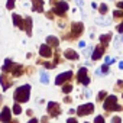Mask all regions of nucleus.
I'll list each match as a JSON object with an SVG mask.
<instances>
[{
	"mask_svg": "<svg viewBox=\"0 0 123 123\" xmlns=\"http://www.w3.org/2000/svg\"><path fill=\"white\" fill-rule=\"evenodd\" d=\"M96 23L97 25H101V26H109V25H111V19H106V18L96 19Z\"/></svg>",
	"mask_w": 123,
	"mask_h": 123,
	"instance_id": "nucleus-14",
	"label": "nucleus"
},
{
	"mask_svg": "<svg viewBox=\"0 0 123 123\" xmlns=\"http://www.w3.org/2000/svg\"><path fill=\"white\" fill-rule=\"evenodd\" d=\"M113 123H120V117L119 116H114L113 117Z\"/></svg>",
	"mask_w": 123,
	"mask_h": 123,
	"instance_id": "nucleus-28",
	"label": "nucleus"
},
{
	"mask_svg": "<svg viewBox=\"0 0 123 123\" xmlns=\"http://www.w3.org/2000/svg\"><path fill=\"white\" fill-rule=\"evenodd\" d=\"M68 10V3L67 2H58L54 7H52V12L58 16H62L65 12Z\"/></svg>",
	"mask_w": 123,
	"mask_h": 123,
	"instance_id": "nucleus-3",
	"label": "nucleus"
},
{
	"mask_svg": "<svg viewBox=\"0 0 123 123\" xmlns=\"http://www.w3.org/2000/svg\"><path fill=\"white\" fill-rule=\"evenodd\" d=\"M119 68H120V70H123V61H122V62L119 64Z\"/></svg>",
	"mask_w": 123,
	"mask_h": 123,
	"instance_id": "nucleus-34",
	"label": "nucleus"
},
{
	"mask_svg": "<svg viewBox=\"0 0 123 123\" xmlns=\"http://www.w3.org/2000/svg\"><path fill=\"white\" fill-rule=\"evenodd\" d=\"M107 70H109V64H104L101 68V73H107Z\"/></svg>",
	"mask_w": 123,
	"mask_h": 123,
	"instance_id": "nucleus-26",
	"label": "nucleus"
},
{
	"mask_svg": "<svg viewBox=\"0 0 123 123\" xmlns=\"http://www.w3.org/2000/svg\"><path fill=\"white\" fill-rule=\"evenodd\" d=\"M20 111H22V107L16 103L15 106H13V113H16V114H20Z\"/></svg>",
	"mask_w": 123,
	"mask_h": 123,
	"instance_id": "nucleus-20",
	"label": "nucleus"
},
{
	"mask_svg": "<svg viewBox=\"0 0 123 123\" xmlns=\"http://www.w3.org/2000/svg\"><path fill=\"white\" fill-rule=\"evenodd\" d=\"M64 55H65V58H68V59H77V58H78V55H77L73 49H67V51L64 52Z\"/></svg>",
	"mask_w": 123,
	"mask_h": 123,
	"instance_id": "nucleus-15",
	"label": "nucleus"
},
{
	"mask_svg": "<svg viewBox=\"0 0 123 123\" xmlns=\"http://www.w3.org/2000/svg\"><path fill=\"white\" fill-rule=\"evenodd\" d=\"M12 19H13V23H15V26H18L19 29H23V31H25V25H23V19H22V18H20L19 15H16V13H15V15L12 16Z\"/></svg>",
	"mask_w": 123,
	"mask_h": 123,
	"instance_id": "nucleus-8",
	"label": "nucleus"
},
{
	"mask_svg": "<svg viewBox=\"0 0 123 123\" xmlns=\"http://www.w3.org/2000/svg\"><path fill=\"white\" fill-rule=\"evenodd\" d=\"M12 123H18V122H12Z\"/></svg>",
	"mask_w": 123,
	"mask_h": 123,
	"instance_id": "nucleus-37",
	"label": "nucleus"
},
{
	"mask_svg": "<svg viewBox=\"0 0 123 123\" xmlns=\"http://www.w3.org/2000/svg\"><path fill=\"white\" fill-rule=\"evenodd\" d=\"M104 109L106 110H120L122 107L117 104V100L114 96H109L106 100H104Z\"/></svg>",
	"mask_w": 123,
	"mask_h": 123,
	"instance_id": "nucleus-2",
	"label": "nucleus"
},
{
	"mask_svg": "<svg viewBox=\"0 0 123 123\" xmlns=\"http://www.w3.org/2000/svg\"><path fill=\"white\" fill-rule=\"evenodd\" d=\"M71 90H73V87H71V86H64V88H62V91H64V93H70Z\"/></svg>",
	"mask_w": 123,
	"mask_h": 123,
	"instance_id": "nucleus-24",
	"label": "nucleus"
},
{
	"mask_svg": "<svg viewBox=\"0 0 123 123\" xmlns=\"http://www.w3.org/2000/svg\"><path fill=\"white\" fill-rule=\"evenodd\" d=\"M106 12H107V6H106V5H100V13L104 15Z\"/></svg>",
	"mask_w": 123,
	"mask_h": 123,
	"instance_id": "nucleus-23",
	"label": "nucleus"
},
{
	"mask_svg": "<svg viewBox=\"0 0 123 123\" xmlns=\"http://www.w3.org/2000/svg\"><path fill=\"white\" fill-rule=\"evenodd\" d=\"M113 16L114 18H123V12L122 10H114L113 12Z\"/></svg>",
	"mask_w": 123,
	"mask_h": 123,
	"instance_id": "nucleus-21",
	"label": "nucleus"
},
{
	"mask_svg": "<svg viewBox=\"0 0 123 123\" xmlns=\"http://www.w3.org/2000/svg\"><path fill=\"white\" fill-rule=\"evenodd\" d=\"M73 77V73L71 71H67V73H62V74H59L58 75V78L55 80V84H62L64 81H67V80H70Z\"/></svg>",
	"mask_w": 123,
	"mask_h": 123,
	"instance_id": "nucleus-6",
	"label": "nucleus"
},
{
	"mask_svg": "<svg viewBox=\"0 0 123 123\" xmlns=\"http://www.w3.org/2000/svg\"><path fill=\"white\" fill-rule=\"evenodd\" d=\"M103 52H104V48H103V46H97V48H96V51H94V54L91 55V58L96 61V59H98V58L103 55Z\"/></svg>",
	"mask_w": 123,
	"mask_h": 123,
	"instance_id": "nucleus-13",
	"label": "nucleus"
},
{
	"mask_svg": "<svg viewBox=\"0 0 123 123\" xmlns=\"http://www.w3.org/2000/svg\"><path fill=\"white\" fill-rule=\"evenodd\" d=\"M29 94H31V86H22L15 91V100L18 103H25L29 100Z\"/></svg>",
	"mask_w": 123,
	"mask_h": 123,
	"instance_id": "nucleus-1",
	"label": "nucleus"
},
{
	"mask_svg": "<svg viewBox=\"0 0 123 123\" xmlns=\"http://www.w3.org/2000/svg\"><path fill=\"white\" fill-rule=\"evenodd\" d=\"M32 3H33V10L35 12H42V9H43L42 0H32Z\"/></svg>",
	"mask_w": 123,
	"mask_h": 123,
	"instance_id": "nucleus-11",
	"label": "nucleus"
},
{
	"mask_svg": "<svg viewBox=\"0 0 123 123\" xmlns=\"http://www.w3.org/2000/svg\"><path fill=\"white\" fill-rule=\"evenodd\" d=\"M94 122H96V123H104V119H103V117H101V116H97V117H96V120H94Z\"/></svg>",
	"mask_w": 123,
	"mask_h": 123,
	"instance_id": "nucleus-25",
	"label": "nucleus"
},
{
	"mask_svg": "<svg viewBox=\"0 0 123 123\" xmlns=\"http://www.w3.org/2000/svg\"><path fill=\"white\" fill-rule=\"evenodd\" d=\"M46 42H48V45H51V46H58V39H56L55 36H48V38H46Z\"/></svg>",
	"mask_w": 123,
	"mask_h": 123,
	"instance_id": "nucleus-16",
	"label": "nucleus"
},
{
	"mask_svg": "<svg viewBox=\"0 0 123 123\" xmlns=\"http://www.w3.org/2000/svg\"><path fill=\"white\" fill-rule=\"evenodd\" d=\"M86 96H88V97H90V96H91V91H90V90H86Z\"/></svg>",
	"mask_w": 123,
	"mask_h": 123,
	"instance_id": "nucleus-33",
	"label": "nucleus"
},
{
	"mask_svg": "<svg viewBox=\"0 0 123 123\" xmlns=\"http://www.w3.org/2000/svg\"><path fill=\"white\" fill-rule=\"evenodd\" d=\"M103 97H106V93H104V91H101V93L98 94V100H100V98H103Z\"/></svg>",
	"mask_w": 123,
	"mask_h": 123,
	"instance_id": "nucleus-30",
	"label": "nucleus"
},
{
	"mask_svg": "<svg viewBox=\"0 0 123 123\" xmlns=\"http://www.w3.org/2000/svg\"><path fill=\"white\" fill-rule=\"evenodd\" d=\"M91 52H93V48H91V46H90V48H88V49H86V52H84V54H86V55H87V56H88V55H90V54H91Z\"/></svg>",
	"mask_w": 123,
	"mask_h": 123,
	"instance_id": "nucleus-27",
	"label": "nucleus"
},
{
	"mask_svg": "<svg viewBox=\"0 0 123 123\" xmlns=\"http://www.w3.org/2000/svg\"><path fill=\"white\" fill-rule=\"evenodd\" d=\"M114 48H119V39L117 38L114 39Z\"/></svg>",
	"mask_w": 123,
	"mask_h": 123,
	"instance_id": "nucleus-31",
	"label": "nucleus"
},
{
	"mask_svg": "<svg viewBox=\"0 0 123 123\" xmlns=\"http://www.w3.org/2000/svg\"><path fill=\"white\" fill-rule=\"evenodd\" d=\"M122 41H123V36H122Z\"/></svg>",
	"mask_w": 123,
	"mask_h": 123,
	"instance_id": "nucleus-38",
	"label": "nucleus"
},
{
	"mask_svg": "<svg viewBox=\"0 0 123 123\" xmlns=\"http://www.w3.org/2000/svg\"><path fill=\"white\" fill-rule=\"evenodd\" d=\"M78 80H80V83H83L84 86H88L90 80H88V77H87V70H86V68H81V70H80V73H78Z\"/></svg>",
	"mask_w": 123,
	"mask_h": 123,
	"instance_id": "nucleus-7",
	"label": "nucleus"
},
{
	"mask_svg": "<svg viewBox=\"0 0 123 123\" xmlns=\"http://www.w3.org/2000/svg\"><path fill=\"white\" fill-rule=\"evenodd\" d=\"M83 32V23H74L73 25V36L80 35Z\"/></svg>",
	"mask_w": 123,
	"mask_h": 123,
	"instance_id": "nucleus-12",
	"label": "nucleus"
},
{
	"mask_svg": "<svg viewBox=\"0 0 123 123\" xmlns=\"http://www.w3.org/2000/svg\"><path fill=\"white\" fill-rule=\"evenodd\" d=\"M0 84L3 86V90H7L12 86V80H9L6 75H0Z\"/></svg>",
	"mask_w": 123,
	"mask_h": 123,
	"instance_id": "nucleus-10",
	"label": "nucleus"
},
{
	"mask_svg": "<svg viewBox=\"0 0 123 123\" xmlns=\"http://www.w3.org/2000/svg\"><path fill=\"white\" fill-rule=\"evenodd\" d=\"M119 7H122V9H123V2H122V3H119Z\"/></svg>",
	"mask_w": 123,
	"mask_h": 123,
	"instance_id": "nucleus-36",
	"label": "nucleus"
},
{
	"mask_svg": "<svg viewBox=\"0 0 123 123\" xmlns=\"http://www.w3.org/2000/svg\"><path fill=\"white\" fill-rule=\"evenodd\" d=\"M68 123H78L77 119H68Z\"/></svg>",
	"mask_w": 123,
	"mask_h": 123,
	"instance_id": "nucleus-32",
	"label": "nucleus"
},
{
	"mask_svg": "<svg viewBox=\"0 0 123 123\" xmlns=\"http://www.w3.org/2000/svg\"><path fill=\"white\" fill-rule=\"evenodd\" d=\"M0 122H3V123L10 122V109L9 107H3L2 113H0Z\"/></svg>",
	"mask_w": 123,
	"mask_h": 123,
	"instance_id": "nucleus-5",
	"label": "nucleus"
},
{
	"mask_svg": "<svg viewBox=\"0 0 123 123\" xmlns=\"http://www.w3.org/2000/svg\"><path fill=\"white\" fill-rule=\"evenodd\" d=\"M7 9H13L15 7V0H7Z\"/></svg>",
	"mask_w": 123,
	"mask_h": 123,
	"instance_id": "nucleus-22",
	"label": "nucleus"
},
{
	"mask_svg": "<svg viewBox=\"0 0 123 123\" xmlns=\"http://www.w3.org/2000/svg\"><path fill=\"white\" fill-rule=\"evenodd\" d=\"M29 123H38V120H36V119H32V120H31Z\"/></svg>",
	"mask_w": 123,
	"mask_h": 123,
	"instance_id": "nucleus-35",
	"label": "nucleus"
},
{
	"mask_svg": "<svg viewBox=\"0 0 123 123\" xmlns=\"http://www.w3.org/2000/svg\"><path fill=\"white\" fill-rule=\"evenodd\" d=\"M39 54H41L42 56H45V58H48V56H51V54H52V51H51V48H49L48 45H42V46L39 48Z\"/></svg>",
	"mask_w": 123,
	"mask_h": 123,
	"instance_id": "nucleus-9",
	"label": "nucleus"
},
{
	"mask_svg": "<svg viewBox=\"0 0 123 123\" xmlns=\"http://www.w3.org/2000/svg\"><path fill=\"white\" fill-rule=\"evenodd\" d=\"M25 22H26V25H25V31L28 32V35H31V28H32V20H31V18H26Z\"/></svg>",
	"mask_w": 123,
	"mask_h": 123,
	"instance_id": "nucleus-17",
	"label": "nucleus"
},
{
	"mask_svg": "<svg viewBox=\"0 0 123 123\" xmlns=\"http://www.w3.org/2000/svg\"><path fill=\"white\" fill-rule=\"evenodd\" d=\"M41 83H42V84H48V83H49L48 74H46L45 71H41Z\"/></svg>",
	"mask_w": 123,
	"mask_h": 123,
	"instance_id": "nucleus-18",
	"label": "nucleus"
},
{
	"mask_svg": "<svg viewBox=\"0 0 123 123\" xmlns=\"http://www.w3.org/2000/svg\"><path fill=\"white\" fill-rule=\"evenodd\" d=\"M117 31H119L120 33H123V22H122V23H120V25L117 26Z\"/></svg>",
	"mask_w": 123,
	"mask_h": 123,
	"instance_id": "nucleus-29",
	"label": "nucleus"
},
{
	"mask_svg": "<svg viewBox=\"0 0 123 123\" xmlns=\"http://www.w3.org/2000/svg\"><path fill=\"white\" fill-rule=\"evenodd\" d=\"M110 38H111L110 33H107V35H101V36H100V41H101L103 43H107V42L110 41Z\"/></svg>",
	"mask_w": 123,
	"mask_h": 123,
	"instance_id": "nucleus-19",
	"label": "nucleus"
},
{
	"mask_svg": "<svg viewBox=\"0 0 123 123\" xmlns=\"http://www.w3.org/2000/svg\"><path fill=\"white\" fill-rule=\"evenodd\" d=\"M93 110H94V106H93L91 103H87V104L80 106L77 111H78L80 116H84V114H90V113H93Z\"/></svg>",
	"mask_w": 123,
	"mask_h": 123,
	"instance_id": "nucleus-4",
	"label": "nucleus"
}]
</instances>
